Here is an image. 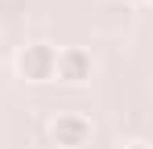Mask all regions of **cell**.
I'll return each mask as SVG.
<instances>
[{
    "label": "cell",
    "mask_w": 153,
    "mask_h": 149,
    "mask_svg": "<svg viewBox=\"0 0 153 149\" xmlns=\"http://www.w3.org/2000/svg\"><path fill=\"white\" fill-rule=\"evenodd\" d=\"M116 149H149L145 141H124V145H116Z\"/></svg>",
    "instance_id": "cell-4"
},
{
    "label": "cell",
    "mask_w": 153,
    "mask_h": 149,
    "mask_svg": "<svg viewBox=\"0 0 153 149\" xmlns=\"http://www.w3.org/2000/svg\"><path fill=\"white\" fill-rule=\"evenodd\" d=\"M149 4H153V0H149Z\"/></svg>",
    "instance_id": "cell-6"
},
{
    "label": "cell",
    "mask_w": 153,
    "mask_h": 149,
    "mask_svg": "<svg viewBox=\"0 0 153 149\" xmlns=\"http://www.w3.org/2000/svg\"><path fill=\"white\" fill-rule=\"evenodd\" d=\"M17 74L25 83H50L58 74V50L50 42H29L17 50Z\"/></svg>",
    "instance_id": "cell-1"
},
{
    "label": "cell",
    "mask_w": 153,
    "mask_h": 149,
    "mask_svg": "<svg viewBox=\"0 0 153 149\" xmlns=\"http://www.w3.org/2000/svg\"><path fill=\"white\" fill-rule=\"evenodd\" d=\"M91 71H95V62H91V54H87L83 46L58 50V74H54V79H62V83L79 87V83H87V79H91Z\"/></svg>",
    "instance_id": "cell-3"
},
{
    "label": "cell",
    "mask_w": 153,
    "mask_h": 149,
    "mask_svg": "<svg viewBox=\"0 0 153 149\" xmlns=\"http://www.w3.org/2000/svg\"><path fill=\"white\" fill-rule=\"evenodd\" d=\"M46 133H50V141L58 149H83L95 128H91V116H83V112H58Z\"/></svg>",
    "instance_id": "cell-2"
},
{
    "label": "cell",
    "mask_w": 153,
    "mask_h": 149,
    "mask_svg": "<svg viewBox=\"0 0 153 149\" xmlns=\"http://www.w3.org/2000/svg\"><path fill=\"white\" fill-rule=\"evenodd\" d=\"M124 4H145V0H124Z\"/></svg>",
    "instance_id": "cell-5"
}]
</instances>
